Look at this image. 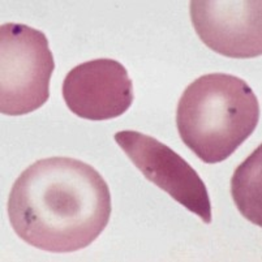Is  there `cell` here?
<instances>
[{
  "mask_svg": "<svg viewBox=\"0 0 262 262\" xmlns=\"http://www.w3.org/2000/svg\"><path fill=\"white\" fill-rule=\"evenodd\" d=\"M7 210L21 240L40 251L72 253L89 247L108 225L111 193L90 164L51 157L18 176Z\"/></svg>",
  "mask_w": 262,
  "mask_h": 262,
  "instance_id": "1",
  "label": "cell"
},
{
  "mask_svg": "<svg viewBox=\"0 0 262 262\" xmlns=\"http://www.w3.org/2000/svg\"><path fill=\"white\" fill-rule=\"evenodd\" d=\"M258 120L259 103L253 90L228 73H209L193 81L176 110L180 139L208 164L232 156Z\"/></svg>",
  "mask_w": 262,
  "mask_h": 262,
  "instance_id": "2",
  "label": "cell"
},
{
  "mask_svg": "<svg viewBox=\"0 0 262 262\" xmlns=\"http://www.w3.org/2000/svg\"><path fill=\"white\" fill-rule=\"evenodd\" d=\"M54 71L45 33L23 24L0 26V113L20 116L43 106Z\"/></svg>",
  "mask_w": 262,
  "mask_h": 262,
  "instance_id": "3",
  "label": "cell"
},
{
  "mask_svg": "<svg viewBox=\"0 0 262 262\" xmlns=\"http://www.w3.org/2000/svg\"><path fill=\"white\" fill-rule=\"evenodd\" d=\"M115 141L142 175L170 194L206 225L211 223V202L204 180L183 157L151 136L120 130Z\"/></svg>",
  "mask_w": 262,
  "mask_h": 262,
  "instance_id": "4",
  "label": "cell"
},
{
  "mask_svg": "<svg viewBox=\"0 0 262 262\" xmlns=\"http://www.w3.org/2000/svg\"><path fill=\"white\" fill-rule=\"evenodd\" d=\"M190 20L200 39L226 58L262 54L261 0H192Z\"/></svg>",
  "mask_w": 262,
  "mask_h": 262,
  "instance_id": "5",
  "label": "cell"
},
{
  "mask_svg": "<svg viewBox=\"0 0 262 262\" xmlns=\"http://www.w3.org/2000/svg\"><path fill=\"white\" fill-rule=\"evenodd\" d=\"M61 93L70 111L90 121L119 118L135 99L127 68L107 58L76 66L64 78Z\"/></svg>",
  "mask_w": 262,
  "mask_h": 262,
  "instance_id": "6",
  "label": "cell"
},
{
  "mask_svg": "<svg viewBox=\"0 0 262 262\" xmlns=\"http://www.w3.org/2000/svg\"><path fill=\"white\" fill-rule=\"evenodd\" d=\"M261 150L259 145L251 157L236 168L231 179V193L244 218L262 226L261 213Z\"/></svg>",
  "mask_w": 262,
  "mask_h": 262,
  "instance_id": "7",
  "label": "cell"
}]
</instances>
